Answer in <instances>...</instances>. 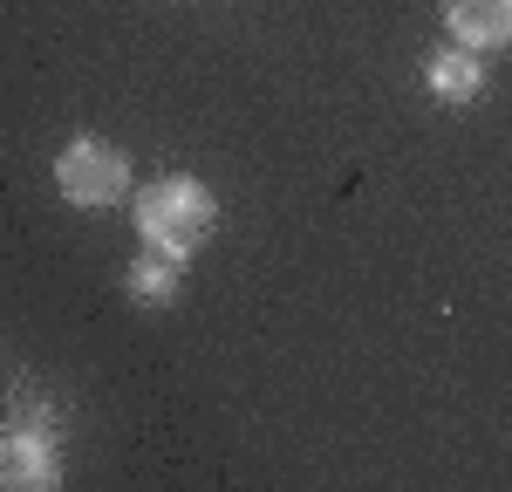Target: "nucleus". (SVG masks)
Wrapping results in <instances>:
<instances>
[{
	"instance_id": "obj_1",
	"label": "nucleus",
	"mask_w": 512,
	"mask_h": 492,
	"mask_svg": "<svg viewBox=\"0 0 512 492\" xmlns=\"http://www.w3.org/2000/svg\"><path fill=\"white\" fill-rule=\"evenodd\" d=\"M130 219H137V240L151 246V253L185 260V253H198V246L212 240V226H219V199H212L198 178H158V185L137 192Z\"/></svg>"
},
{
	"instance_id": "obj_2",
	"label": "nucleus",
	"mask_w": 512,
	"mask_h": 492,
	"mask_svg": "<svg viewBox=\"0 0 512 492\" xmlns=\"http://www.w3.org/2000/svg\"><path fill=\"white\" fill-rule=\"evenodd\" d=\"M55 192L76 212H103V205L130 199V158L110 137H69L55 158Z\"/></svg>"
},
{
	"instance_id": "obj_3",
	"label": "nucleus",
	"mask_w": 512,
	"mask_h": 492,
	"mask_svg": "<svg viewBox=\"0 0 512 492\" xmlns=\"http://www.w3.org/2000/svg\"><path fill=\"white\" fill-rule=\"evenodd\" d=\"M62 486V458L41 431H7L0 438V492H55Z\"/></svg>"
},
{
	"instance_id": "obj_4",
	"label": "nucleus",
	"mask_w": 512,
	"mask_h": 492,
	"mask_svg": "<svg viewBox=\"0 0 512 492\" xmlns=\"http://www.w3.org/2000/svg\"><path fill=\"white\" fill-rule=\"evenodd\" d=\"M444 28L458 35V48H506L512 41V0H444Z\"/></svg>"
},
{
	"instance_id": "obj_5",
	"label": "nucleus",
	"mask_w": 512,
	"mask_h": 492,
	"mask_svg": "<svg viewBox=\"0 0 512 492\" xmlns=\"http://www.w3.org/2000/svg\"><path fill=\"white\" fill-rule=\"evenodd\" d=\"M123 287H130L144 308H171V301L185 294V260H171V253H151V246H144V253L130 260Z\"/></svg>"
},
{
	"instance_id": "obj_6",
	"label": "nucleus",
	"mask_w": 512,
	"mask_h": 492,
	"mask_svg": "<svg viewBox=\"0 0 512 492\" xmlns=\"http://www.w3.org/2000/svg\"><path fill=\"white\" fill-rule=\"evenodd\" d=\"M478 89H485L478 48H444V55H431V96L437 103H472Z\"/></svg>"
}]
</instances>
